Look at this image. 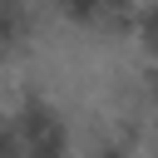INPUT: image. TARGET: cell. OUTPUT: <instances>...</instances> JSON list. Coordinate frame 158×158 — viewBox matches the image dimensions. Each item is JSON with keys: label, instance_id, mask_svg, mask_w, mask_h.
<instances>
[{"label": "cell", "instance_id": "6da1fadb", "mask_svg": "<svg viewBox=\"0 0 158 158\" xmlns=\"http://www.w3.org/2000/svg\"><path fill=\"white\" fill-rule=\"evenodd\" d=\"M10 153L15 158H74V133L69 118L59 114V104L49 94H25L10 109Z\"/></svg>", "mask_w": 158, "mask_h": 158}]
</instances>
